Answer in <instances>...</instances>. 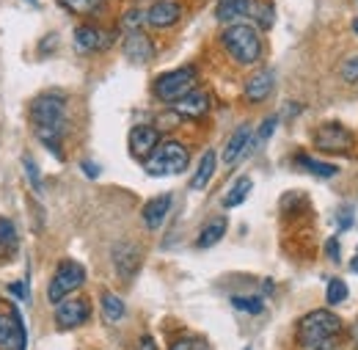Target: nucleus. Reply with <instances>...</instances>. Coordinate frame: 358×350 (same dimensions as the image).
<instances>
[{
	"label": "nucleus",
	"instance_id": "13",
	"mask_svg": "<svg viewBox=\"0 0 358 350\" xmlns=\"http://www.w3.org/2000/svg\"><path fill=\"white\" fill-rule=\"evenodd\" d=\"M75 50L78 52H99V50H105V47H110L113 42V36L110 34H105V31H99V28H94V25H80V28H75Z\"/></svg>",
	"mask_w": 358,
	"mask_h": 350
},
{
	"label": "nucleus",
	"instance_id": "41",
	"mask_svg": "<svg viewBox=\"0 0 358 350\" xmlns=\"http://www.w3.org/2000/svg\"><path fill=\"white\" fill-rule=\"evenodd\" d=\"M245 350H251V348H245Z\"/></svg>",
	"mask_w": 358,
	"mask_h": 350
},
{
	"label": "nucleus",
	"instance_id": "39",
	"mask_svg": "<svg viewBox=\"0 0 358 350\" xmlns=\"http://www.w3.org/2000/svg\"><path fill=\"white\" fill-rule=\"evenodd\" d=\"M353 31H356V34H358V17H356V20H353Z\"/></svg>",
	"mask_w": 358,
	"mask_h": 350
},
{
	"label": "nucleus",
	"instance_id": "12",
	"mask_svg": "<svg viewBox=\"0 0 358 350\" xmlns=\"http://www.w3.org/2000/svg\"><path fill=\"white\" fill-rule=\"evenodd\" d=\"M113 265H116V273L122 279H133L138 273V267H141V248L130 240H122L113 248Z\"/></svg>",
	"mask_w": 358,
	"mask_h": 350
},
{
	"label": "nucleus",
	"instance_id": "32",
	"mask_svg": "<svg viewBox=\"0 0 358 350\" xmlns=\"http://www.w3.org/2000/svg\"><path fill=\"white\" fill-rule=\"evenodd\" d=\"M275 125H278V119L275 116H268L265 122H262V127H259V141H268L273 130H275Z\"/></svg>",
	"mask_w": 358,
	"mask_h": 350
},
{
	"label": "nucleus",
	"instance_id": "18",
	"mask_svg": "<svg viewBox=\"0 0 358 350\" xmlns=\"http://www.w3.org/2000/svg\"><path fill=\"white\" fill-rule=\"evenodd\" d=\"M248 141H251V125H240L237 130L229 135V141H226V146H224V163L226 166H234V163L243 158V152H245Z\"/></svg>",
	"mask_w": 358,
	"mask_h": 350
},
{
	"label": "nucleus",
	"instance_id": "23",
	"mask_svg": "<svg viewBox=\"0 0 358 350\" xmlns=\"http://www.w3.org/2000/svg\"><path fill=\"white\" fill-rule=\"evenodd\" d=\"M99 304H102V317H105L110 326H116L119 320H124V314H127V307H124V301H122L116 293H102Z\"/></svg>",
	"mask_w": 358,
	"mask_h": 350
},
{
	"label": "nucleus",
	"instance_id": "17",
	"mask_svg": "<svg viewBox=\"0 0 358 350\" xmlns=\"http://www.w3.org/2000/svg\"><path fill=\"white\" fill-rule=\"evenodd\" d=\"M273 86H275V75L273 69H259L248 78L245 83V99L248 102H265L270 94H273Z\"/></svg>",
	"mask_w": 358,
	"mask_h": 350
},
{
	"label": "nucleus",
	"instance_id": "8",
	"mask_svg": "<svg viewBox=\"0 0 358 350\" xmlns=\"http://www.w3.org/2000/svg\"><path fill=\"white\" fill-rule=\"evenodd\" d=\"M91 314V307L86 298H64L61 304H55V323L64 331L80 328Z\"/></svg>",
	"mask_w": 358,
	"mask_h": 350
},
{
	"label": "nucleus",
	"instance_id": "36",
	"mask_svg": "<svg viewBox=\"0 0 358 350\" xmlns=\"http://www.w3.org/2000/svg\"><path fill=\"white\" fill-rule=\"evenodd\" d=\"M171 350H193V340H177Z\"/></svg>",
	"mask_w": 358,
	"mask_h": 350
},
{
	"label": "nucleus",
	"instance_id": "15",
	"mask_svg": "<svg viewBox=\"0 0 358 350\" xmlns=\"http://www.w3.org/2000/svg\"><path fill=\"white\" fill-rule=\"evenodd\" d=\"M210 105H213V102H210V94L193 88V91L185 94L179 102H174V111H177L179 116H185V119H201V116L210 113Z\"/></svg>",
	"mask_w": 358,
	"mask_h": 350
},
{
	"label": "nucleus",
	"instance_id": "25",
	"mask_svg": "<svg viewBox=\"0 0 358 350\" xmlns=\"http://www.w3.org/2000/svg\"><path fill=\"white\" fill-rule=\"evenodd\" d=\"M251 188H254V182H251L248 176H240V179L229 188V193L224 196V207H229V210H231V207H240V204L251 196Z\"/></svg>",
	"mask_w": 358,
	"mask_h": 350
},
{
	"label": "nucleus",
	"instance_id": "40",
	"mask_svg": "<svg viewBox=\"0 0 358 350\" xmlns=\"http://www.w3.org/2000/svg\"><path fill=\"white\" fill-rule=\"evenodd\" d=\"M31 3H36V0H31Z\"/></svg>",
	"mask_w": 358,
	"mask_h": 350
},
{
	"label": "nucleus",
	"instance_id": "20",
	"mask_svg": "<svg viewBox=\"0 0 358 350\" xmlns=\"http://www.w3.org/2000/svg\"><path fill=\"white\" fill-rule=\"evenodd\" d=\"M215 169H218V155H215V149H207V152L201 155V163H199L196 174L190 179V188H193V190H204V188L210 185V179L215 176Z\"/></svg>",
	"mask_w": 358,
	"mask_h": 350
},
{
	"label": "nucleus",
	"instance_id": "34",
	"mask_svg": "<svg viewBox=\"0 0 358 350\" xmlns=\"http://www.w3.org/2000/svg\"><path fill=\"white\" fill-rule=\"evenodd\" d=\"M325 251H328V257H331L334 262H339V243H336L334 237L328 240V246H325Z\"/></svg>",
	"mask_w": 358,
	"mask_h": 350
},
{
	"label": "nucleus",
	"instance_id": "28",
	"mask_svg": "<svg viewBox=\"0 0 358 350\" xmlns=\"http://www.w3.org/2000/svg\"><path fill=\"white\" fill-rule=\"evenodd\" d=\"M61 6H64V8H69L72 14L86 17V14H94V11L102 6V0H61Z\"/></svg>",
	"mask_w": 358,
	"mask_h": 350
},
{
	"label": "nucleus",
	"instance_id": "22",
	"mask_svg": "<svg viewBox=\"0 0 358 350\" xmlns=\"http://www.w3.org/2000/svg\"><path fill=\"white\" fill-rule=\"evenodd\" d=\"M20 246V234H17V226L11 218H0V260L11 257Z\"/></svg>",
	"mask_w": 358,
	"mask_h": 350
},
{
	"label": "nucleus",
	"instance_id": "38",
	"mask_svg": "<svg viewBox=\"0 0 358 350\" xmlns=\"http://www.w3.org/2000/svg\"><path fill=\"white\" fill-rule=\"evenodd\" d=\"M353 340H356V342H358V323H356V326H353Z\"/></svg>",
	"mask_w": 358,
	"mask_h": 350
},
{
	"label": "nucleus",
	"instance_id": "14",
	"mask_svg": "<svg viewBox=\"0 0 358 350\" xmlns=\"http://www.w3.org/2000/svg\"><path fill=\"white\" fill-rule=\"evenodd\" d=\"M157 144H160V132L152 125H138L130 130V152L141 160H146L157 149Z\"/></svg>",
	"mask_w": 358,
	"mask_h": 350
},
{
	"label": "nucleus",
	"instance_id": "2",
	"mask_svg": "<svg viewBox=\"0 0 358 350\" xmlns=\"http://www.w3.org/2000/svg\"><path fill=\"white\" fill-rule=\"evenodd\" d=\"M301 350H342L345 345V320L331 309H314L298 323Z\"/></svg>",
	"mask_w": 358,
	"mask_h": 350
},
{
	"label": "nucleus",
	"instance_id": "6",
	"mask_svg": "<svg viewBox=\"0 0 358 350\" xmlns=\"http://www.w3.org/2000/svg\"><path fill=\"white\" fill-rule=\"evenodd\" d=\"M193 88H196V69L193 66H179V69H171V72H163L155 80L152 91L163 102H179Z\"/></svg>",
	"mask_w": 358,
	"mask_h": 350
},
{
	"label": "nucleus",
	"instance_id": "21",
	"mask_svg": "<svg viewBox=\"0 0 358 350\" xmlns=\"http://www.w3.org/2000/svg\"><path fill=\"white\" fill-rule=\"evenodd\" d=\"M226 226H229V223H226L224 216H215V218L199 232V248H213L218 240H224Z\"/></svg>",
	"mask_w": 358,
	"mask_h": 350
},
{
	"label": "nucleus",
	"instance_id": "30",
	"mask_svg": "<svg viewBox=\"0 0 358 350\" xmlns=\"http://www.w3.org/2000/svg\"><path fill=\"white\" fill-rule=\"evenodd\" d=\"M251 11L257 14V20H259V25H262V28H270V25H273V8H270V6L262 3V6H254Z\"/></svg>",
	"mask_w": 358,
	"mask_h": 350
},
{
	"label": "nucleus",
	"instance_id": "11",
	"mask_svg": "<svg viewBox=\"0 0 358 350\" xmlns=\"http://www.w3.org/2000/svg\"><path fill=\"white\" fill-rule=\"evenodd\" d=\"M182 20V6L177 0H157L146 11V22L152 28H171Z\"/></svg>",
	"mask_w": 358,
	"mask_h": 350
},
{
	"label": "nucleus",
	"instance_id": "10",
	"mask_svg": "<svg viewBox=\"0 0 358 350\" xmlns=\"http://www.w3.org/2000/svg\"><path fill=\"white\" fill-rule=\"evenodd\" d=\"M122 50H124L130 64H149L152 55H155V44H152V39L143 31H127Z\"/></svg>",
	"mask_w": 358,
	"mask_h": 350
},
{
	"label": "nucleus",
	"instance_id": "29",
	"mask_svg": "<svg viewBox=\"0 0 358 350\" xmlns=\"http://www.w3.org/2000/svg\"><path fill=\"white\" fill-rule=\"evenodd\" d=\"M339 75H342V80H348V83H356V80H358V55L348 58V61L339 66Z\"/></svg>",
	"mask_w": 358,
	"mask_h": 350
},
{
	"label": "nucleus",
	"instance_id": "1",
	"mask_svg": "<svg viewBox=\"0 0 358 350\" xmlns=\"http://www.w3.org/2000/svg\"><path fill=\"white\" fill-rule=\"evenodd\" d=\"M31 125L36 138L45 144L55 158H64L61 152V138L66 135V97L47 91L39 94L31 102Z\"/></svg>",
	"mask_w": 358,
	"mask_h": 350
},
{
	"label": "nucleus",
	"instance_id": "3",
	"mask_svg": "<svg viewBox=\"0 0 358 350\" xmlns=\"http://www.w3.org/2000/svg\"><path fill=\"white\" fill-rule=\"evenodd\" d=\"M226 52L240 64V66H251L262 58V39H259V31L251 28V25H229L221 36Z\"/></svg>",
	"mask_w": 358,
	"mask_h": 350
},
{
	"label": "nucleus",
	"instance_id": "24",
	"mask_svg": "<svg viewBox=\"0 0 358 350\" xmlns=\"http://www.w3.org/2000/svg\"><path fill=\"white\" fill-rule=\"evenodd\" d=\"M295 163L303 169V172H309L314 176H322V179H331V176L339 174V169L334 166V163H322V160H314L309 155H298L295 158Z\"/></svg>",
	"mask_w": 358,
	"mask_h": 350
},
{
	"label": "nucleus",
	"instance_id": "37",
	"mask_svg": "<svg viewBox=\"0 0 358 350\" xmlns=\"http://www.w3.org/2000/svg\"><path fill=\"white\" fill-rule=\"evenodd\" d=\"M350 270H353V273H358V254L350 260Z\"/></svg>",
	"mask_w": 358,
	"mask_h": 350
},
{
	"label": "nucleus",
	"instance_id": "7",
	"mask_svg": "<svg viewBox=\"0 0 358 350\" xmlns=\"http://www.w3.org/2000/svg\"><path fill=\"white\" fill-rule=\"evenodd\" d=\"M314 146L322 149V152H336V155H345L350 146H353V135L345 130L342 125L331 122V125H322L314 132Z\"/></svg>",
	"mask_w": 358,
	"mask_h": 350
},
{
	"label": "nucleus",
	"instance_id": "5",
	"mask_svg": "<svg viewBox=\"0 0 358 350\" xmlns=\"http://www.w3.org/2000/svg\"><path fill=\"white\" fill-rule=\"evenodd\" d=\"M83 284H86V267L75 260H64V262H58L50 284H47V298H50V304H61Z\"/></svg>",
	"mask_w": 358,
	"mask_h": 350
},
{
	"label": "nucleus",
	"instance_id": "31",
	"mask_svg": "<svg viewBox=\"0 0 358 350\" xmlns=\"http://www.w3.org/2000/svg\"><path fill=\"white\" fill-rule=\"evenodd\" d=\"M22 166H25V172H28V179H31V185H34L36 190H42V182H39V172H36V163H34L31 158H22Z\"/></svg>",
	"mask_w": 358,
	"mask_h": 350
},
{
	"label": "nucleus",
	"instance_id": "16",
	"mask_svg": "<svg viewBox=\"0 0 358 350\" xmlns=\"http://www.w3.org/2000/svg\"><path fill=\"white\" fill-rule=\"evenodd\" d=\"M171 204H174V196H171V193H160V196L149 199V202L143 204V210H141V218L146 223V229H160L163 220L169 218Z\"/></svg>",
	"mask_w": 358,
	"mask_h": 350
},
{
	"label": "nucleus",
	"instance_id": "27",
	"mask_svg": "<svg viewBox=\"0 0 358 350\" xmlns=\"http://www.w3.org/2000/svg\"><path fill=\"white\" fill-rule=\"evenodd\" d=\"M348 284L342 281V279H334V281H328V293H325V301L331 304V307H336V304H342V301H348Z\"/></svg>",
	"mask_w": 358,
	"mask_h": 350
},
{
	"label": "nucleus",
	"instance_id": "26",
	"mask_svg": "<svg viewBox=\"0 0 358 350\" xmlns=\"http://www.w3.org/2000/svg\"><path fill=\"white\" fill-rule=\"evenodd\" d=\"M231 307L237 309V312H245V314H262L265 312V301L259 295H234Z\"/></svg>",
	"mask_w": 358,
	"mask_h": 350
},
{
	"label": "nucleus",
	"instance_id": "19",
	"mask_svg": "<svg viewBox=\"0 0 358 350\" xmlns=\"http://www.w3.org/2000/svg\"><path fill=\"white\" fill-rule=\"evenodd\" d=\"M251 8H254L251 0H218V6H215V17H218L221 22L237 25V20L248 17Z\"/></svg>",
	"mask_w": 358,
	"mask_h": 350
},
{
	"label": "nucleus",
	"instance_id": "4",
	"mask_svg": "<svg viewBox=\"0 0 358 350\" xmlns=\"http://www.w3.org/2000/svg\"><path fill=\"white\" fill-rule=\"evenodd\" d=\"M190 152L179 141H160L157 149L143 160V172L149 176H177L187 169Z\"/></svg>",
	"mask_w": 358,
	"mask_h": 350
},
{
	"label": "nucleus",
	"instance_id": "9",
	"mask_svg": "<svg viewBox=\"0 0 358 350\" xmlns=\"http://www.w3.org/2000/svg\"><path fill=\"white\" fill-rule=\"evenodd\" d=\"M25 326L17 309L0 314V350H25Z\"/></svg>",
	"mask_w": 358,
	"mask_h": 350
},
{
	"label": "nucleus",
	"instance_id": "33",
	"mask_svg": "<svg viewBox=\"0 0 358 350\" xmlns=\"http://www.w3.org/2000/svg\"><path fill=\"white\" fill-rule=\"evenodd\" d=\"M135 350H157V342H155L149 334H143V337L138 340V348Z\"/></svg>",
	"mask_w": 358,
	"mask_h": 350
},
{
	"label": "nucleus",
	"instance_id": "35",
	"mask_svg": "<svg viewBox=\"0 0 358 350\" xmlns=\"http://www.w3.org/2000/svg\"><path fill=\"white\" fill-rule=\"evenodd\" d=\"M83 172H86V176L94 179V176H99V166H94L91 160H83Z\"/></svg>",
	"mask_w": 358,
	"mask_h": 350
}]
</instances>
